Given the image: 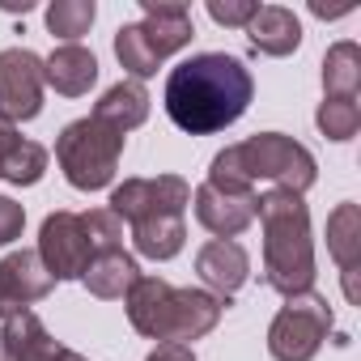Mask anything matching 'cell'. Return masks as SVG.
Instances as JSON below:
<instances>
[{"label":"cell","mask_w":361,"mask_h":361,"mask_svg":"<svg viewBox=\"0 0 361 361\" xmlns=\"http://www.w3.org/2000/svg\"><path fill=\"white\" fill-rule=\"evenodd\" d=\"M255 98V77L238 56L200 51L166 77V115L192 136L221 132L247 115Z\"/></svg>","instance_id":"obj_1"},{"label":"cell","mask_w":361,"mask_h":361,"mask_svg":"<svg viewBox=\"0 0 361 361\" xmlns=\"http://www.w3.org/2000/svg\"><path fill=\"white\" fill-rule=\"evenodd\" d=\"M314 153L285 132H259L238 145H226L209 166V183L226 192H255V183H272L302 196L314 188Z\"/></svg>","instance_id":"obj_2"},{"label":"cell","mask_w":361,"mask_h":361,"mask_svg":"<svg viewBox=\"0 0 361 361\" xmlns=\"http://www.w3.org/2000/svg\"><path fill=\"white\" fill-rule=\"evenodd\" d=\"M255 217L264 226V281L268 289L293 298L314 285V238L310 209L298 192L272 188L255 200Z\"/></svg>","instance_id":"obj_3"},{"label":"cell","mask_w":361,"mask_h":361,"mask_svg":"<svg viewBox=\"0 0 361 361\" xmlns=\"http://www.w3.org/2000/svg\"><path fill=\"white\" fill-rule=\"evenodd\" d=\"M123 306H128V323L140 336L161 340V344L200 340L226 314V302L217 293H209V289H174L161 276H140L132 285V293L123 298Z\"/></svg>","instance_id":"obj_4"},{"label":"cell","mask_w":361,"mask_h":361,"mask_svg":"<svg viewBox=\"0 0 361 361\" xmlns=\"http://www.w3.org/2000/svg\"><path fill=\"white\" fill-rule=\"evenodd\" d=\"M145 22H128L115 30V56L128 73V81L153 77L174 51H183L196 35L192 9L178 0H140Z\"/></svg>","instance_id":"obj_5"},{"label":"cell","mask_w":361,"mask_h":361,"mask_svg":"<svg viewBox=\"0 0 361 361\" xmlns=\"http://www.w3.org/2000/svg\"><path fill=\"white\" fill-rule=\"evenodd\" d=\"M123 132H115L111 123L85 115L73 119L60 136H56V161L64 170V178L77 192H98L115 183V170L123 157Z\"/></svg>","instance_id":"obj_6"},{"label":"cell","mask_w":361,"mask_h":361,"mask_svg":"<svg viewBox=\"0 0 361 361\" xmlns=\"http://www.w3.org/2000/svg\"><path fill=\"white\" fill-rule=\"evenodd\" d=\"M327 336H331V306L323 293L306 289L285 298V306L276 310L268 327V353L276 361H310Z\"/></svg>","instance_id":"obj_7"},{"label":"cell","mask_w":361,"mask_h":361,"mask_svg":"<svg viewBox=\"0 0 361 361\" xmlns=\"http://www.w3.org/2000/svg\"><path fill=\"white\" fill-rule=\"evenodd\" d=\"M192 204V183L178 174H157V178H123L111 192V213L128 226L145 217H183Z\"/></svg>","instance_id":"obj_8"},{"label":"cell","mask_w":361,"mask_h":361,"mask_svg":"<svg viewBox=\"0 0 361 361\" xmlns=\"http://www.w3.org/2000/svg\"><path fill=\"white\" fill-rule=\"evenodd\" d=\"M35 251H39L43 268H47L56 281H81L85 268H90V259H94L90 234H85V226H81V213H68V209L47 213Z\"/></svg>","instance_id":"obj_9"},{"label":"cell","mask_w":361,"mask_h":361,"mask_svg":"<svg viewBox=\"0 0 361 361\" xmlns=\"http://www.w3.org/2000/svg\"><path fill=\"white\" fill-rule=\"evenodd\" d=\"M43 60L30 47H5L0 51V115L26 123L43 111Z\"/></svg>","instance_id":"obj_10"},{"label":"cell","mask_w":361,"mask_h":361,"mask_svg":"<svg viewBox=\"0 0 361 361\" xmlns=\"http://www.w3.org/2000/svg\"><path fill=\"white\" fill-rule=\"evenodd\" d=\"M56 289V276L43 268L39 251H13L0 259V319L30 310Z\"/></svg>","instance_id":"obj_11"},{"label":"cell","mask_w":361,"mask_h":361,"mask_svg":"<svg viewBox=\"0 0 361 361\" xmlns=\"http://www.w3.org/2000/svg\"><path fill=\"white\" fill-rule=\"evenodd\" d=\"M255 192H226L213 183H200L192 204H196V221L217 234V238H238L251 221H255Z\"/></svg>","instance_id":"obj_12"},{"label":"cell","mask_w":361,"mask_h":361,"mask_svg":"<svg viewBox=\"0 0 361 361\" xmlns=\"http://www.w3.org/2000/svg\"><path fill=\"white\" fill-rule=\"evenodd\" d=\"M196 272L209 285V293H217L221 302H230L247 285V276H251V255L234 238H213V243H204L196 251Z\"/></svg>","instance_id":"obj_13"},{"label":"cell","mask_w":361,"mask_h":361,"mask_svg":"<svg viewBox=\"0 0 361 361\" xmlns=\"http://www.w3.org/2000/svg\"><path fill=\"white\" fill-rule=\"evenodd\" d=\"M327 251L340 264L344 276V298L357 302V268H361V209L353 200L336 204L327 213Z\"/></svg>","instance_id":"obj_14"},{"label":"cell","mask_w":361,"mask_h":361,"mask_svg":"<svg viewBox=\"0 0 361 361\" xmlns=\"http://www.w3.org/2000/svg\"><path fill=\"white\" fill-rule=\"evenodd\" d=\"M0 353H5V361H60L64 348L56 344V336L43 327V319L35 310H18L5 319Z\"/></svg>","instance_id":"obj_15"},{"label":"cell","mask_w":361,"mask_h":361,"mask_svg":"<svg viewBox=\"0 0 361 361\" xmlns=\"http://www.w3.org/2000/svg\"><path fill=\"white\" fill-rule=\"evenodd\" d=\"M247 30V39H251V47L259 51V56H293L298 47H302V22H298V13L293 9H285V5H259V13L243 26Z\"/></svg>","instance_id":"obj_16"},{"label":"cell","mask_w":361,"mask_h":361,"mask_svg":"<svg viewBox=\"0 0 361 361\" xmlns=\"http://www.w3.org/2000/svg\"><path fill=\"white\" fill-rule=\"evenodd\" d=\"M43 81L64 98H81L98 81V56L81 43H64L43 60Z\"/></svg>","instance_id":"obj_17"},{"label":"cell","mask_w":361,"mask_h":361,"mask_svg":"<svg viewBox=\"0 0 361 361\" xmlns=\"http://www.w3.org/2000/svg\"><path fill=\"white\" fill-rule=\"evenodd\" d=\"M136 281H140V264H136L123 247H119V251H102V255H94L90 268H85V276H81V285H85L94 298H102V302H119V298H128Z\"/></svg>","instance_id":"obj_18"},{"label":"cell","mask_w":361,"mask_h":361,"mask_svg":"<svg viewBox=\"0 0 361 361\" xmlns=\"http://www.w3.org/2000/svg\"><path fill=\"white\" fill-rule=\"evenodd\" d=\"M94 119H102V123H111L115 132H132V128H140L145 119H149V90H145V81H119V85H111L102 98H98V106H94Z\"/></svg>","instance_id":"obj_19"},{"label":"cell","mask_w":361,"mask_h":361,"mask_svg":"<svg viewBox=\"0 0 361 361\" xmlns=\"http://www.w3.org/2000/svg\"><path fill=\"white\" fill-rule=\"evenodd\" d=\"M188 243V226L183 217H145L132 226V247L145 259H174Z\"/></svg>","instance_id":"obj_20"},{"label":"cell","mask_w":361,"mask_h":361,"mask_svg":"<svg viewBox=\"0 0 361 361\" xmlns=\"http://www.w3.org/2000/svg\"><path fill=\"white\" fill-rule=\"evenodd\" d=\"M323 98H357L361 90V47L340 39L323 56Z\"/></svg>","instance_id":"obj_21"},{"label":"cell","mask_w":361,"mask_h":361,"mask_svg":"<svg viewBox=\"0 0 361 361\" xmlns=\"http://www.w3.org/2000/svg\"><path fill=\"white\" fill-rule=\"evenodd\" d=\"M94 18H98L94 0H56V5H47V30L64 43H77L81 35H90Z\"/></svg>","instance_id":"obj_22"},{"label":"cell","mask_w":361,"mask_h":361,"mask_svg":"<svg viewBox=\"0 0 361 361\" xmlns=\"http://www.w3.org/2000/svg\"><path fill=\"white\" fill-rule=\"evenodd\" d=\"M47 174V149L39 140H22L5 161H0V178H9L13 188H35Z\"/></svg>","instance_id":"obj_23"},{"label":"cell","mask_w":361,"mask_h":361,"mask_svg":"<svg viewBox=\"0 0 361 361\" xmlns=\"http://www.w3.org/2000/svg\"><path fill=\"white\" fill-rule=\"evenodd\" d=\"M314 123L327 140H353L361 128V106L357 98H323L314 111Z\"/></svg>","instance_id":"obj_24"},{"label":"cell","mask_w":361,"mask_h":361,"mask_svg":"<svg viewBox=\"0 0 361 361\" xmlns=\"http://www.w3.org/2000/svg\"><path fill=\"white\" fill-rule=\"evenodd\" d=\"M81 226H85V234H90L94 255L119 251V243H123V221H119L111 209H90V213H81Z\"/></svg>","instance_id":"obj_25"},{"label":"cell","mask_w":361,"mask_h":361,"mask_svg":"<svg viewBox=\"0 0 361 361\" xmlns=\"http://www.w3.org/2000/svg\"><path fill=\"white\" fill-rule=\"evenodd\" d=\"M259 13V0H209V18L217 26H247Z\"/></svg>","instance_id":"obj_26"},{"label":"cell","mask_w":361,"mask_h":361,"mask_svg":"<svg viewBox=\"0 0 361 361\" xmlns=\"http://www.w3.org/2000/svg\"><path fill=\"white\" fill-rule=\"evenodd\" d=\"M22 230H26V209L13 196H0V247L22 238Z\"/></svg>","instance_id":"obj_27"},{"label":"cell","mask_w":361,"mask_h":361,"mask_svg":"<svg viewBox=\"0 0 361 361\" xmlns=\"http://www.w3.org/2000/svg\"><path fill=\"white\" fill-rule=\"evenodd\" d=\"M145 361H196V353L192 344H157Z\"/></svg>","instance_id":"obj_28"},{"label":"cell","mask_w":361,"mask_h":361,"mask_svg":"<svg viewBox=\"0 0 361 361\" xmlns=\"http://www.w3.org/2000/svg\"><path fill=\"white\" fill-rule=\"evenodd\" d=\"M18 145H22V132H18V123L0 115V161H5V157L18 149Z\"/></svg>","instance_id":"obj_29"},{"label":"cell","mask_w":361,"mask_h":361,"mask_svg":"<svg viewBox=\"0 0 361 361\" xmlns=\"http://www.w3.org/2000/svg\"><path fill=\"white\" fill-rule=\"evenodd\" d=\"M60 361H90V357H81V353H73V348H64V353H60Z\"/></svg>","instance_id":"obj_30"},{"label":"cell","mask_w":361,"mask_h":361,"mask_svg":"<svg viewBox=\"0 0 361 361\" xmlns=\"http://www.w3.org/2000/svg\"><path fill=\"white\" fill-rule=\"evenodd\" d=\"M0 361H5V353H0Z\"/></svg>","instance_id":"obj_31"}]
</instances>
